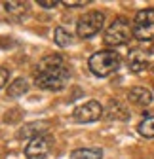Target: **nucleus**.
Returning <instances> with one entry per match:
<instances>
[{
	"mask_svg": "<svg viewBox=\"0 0 154 159\" xmlns=\"http://www.w3.org/2000/svg\"><path fill=\"white\" fill-rule=\"evenodd\" d=\"M107 117L108 119H128L129 117V112L118 101H110L108 110H107Z\"/></svg>",
	"mask_w": 154,
	"mask_h": 159,
	"instance_id": "nucleus-14",
	"label": "nucleus"
},
{
	"mask_svg": "<svg viewBox=\"0 0 154 159\" xmlns=\"http://www.w3.org/2000/svg\"><path fill=\"white\" fill-rule=\"evenodd\" d=\"M53 42L59 46V48H67V46L72 44V34L67 29H63V27H57L53 30Z\"/></svg>",
	"mask_w": 154,
	"mask_h": 159,
	"instance_id": "nucleus-15",
	"label": "nucleus"
},
{
	"mask_svg": "<svg viewBox=\"0 0 154 159\" xmlns=\"http://www.w3.org/2000/svg\"><path fill=\"white\" fill-rule=\"evenodd\" d=\"M51 146H53L51 136H48V134L36 136L32 140H29V144L25 146V157L27 159H48Z\"/></svg>",
	"mask_w": 154,
	"mask_h": 159,
	"instance_id": "nucleus-6",
	"label": "nucleus"
},
{
	"mask_svg": "<svg viewBox=\"0 0 154 159\" xmlns=\"http://www.w3.org/2000/svg\"><path fill=\"white\" fill-rule=\"evenodd\" d=\"M8 80H10V70L6 66H0V89L8 84Z\"/></svg>",
	"mask_w": 154,
	"mask_h": 159,
	"instance_id": "nucleus-17",
	"label": "nucleus"
},
{
	"mask_svg": "<svg viewBox=\"0 0 154 159\" xmlns=\"http://www.w3.org/2000/svg\"><path fill=\"white\" fill-rule=\"evenodd\" d=\"M57 4H59V2H55V0H53V2H51V0H38V6H42V8H55Z\"/></svg>",
	"mask_w": 154,
	"mask_h": 159,
	"instance_id": "nucleus-19",
	"label": "nucleus"
},
{
	"mask_svg": "<svg viewBox=\"0 0 154 159\" xmlns=\"http://www.w3.org/2000/svg\"><path fill=\"white\" fill-rule=\"evenodd\" d=\"M29 91V82L25 78H17L8 85V97L12 98H17V97H23L25 93Z\"/></svg>",
	"mask_w": 154,
	"mask_h": 159,
	"instance_id": "nucleus-12",
	"label": "nucleus"
},
{
	"mask_svg": "<svg viewBox=\"0 0 154 159\" xmlns=\"http://www.w3.org/2000/svg\"><path fill=\"white\" fill-rule=\"evenodd\" d=\"M61 4L67 6V8H80V6H86V4H89V2H88V0H84V2H82V0H78V2H72V0L69 2V0H63Z\"/></svg>",
	"mask_w": 154,
	"mask_h": 159,
	"instance_id": "nucleus-18",
	"label": "nucleus"
},
{
	"mask_svg": "<svg viewBox=\"0 0 154 159\" xmlns=\"http://www.w3.org/2000/svg\"><path fill=\"white\" fill-rule=\"evenodd\" d=\"M48 129H50V121H46V119H40V121H31V123L23 125L21 129L17 131V136L19 138H29V140H32V138H36V136L46 134Z\"/></svg>",
	"mask_w": 154,
	"mask_h": 159,
	"instance_id": "nucleus-10",
	"label": "nucleus"
},
{
	"mask_svg": "<svg viewBox=\"0 0 154 159\" xmlns=\"http://www.w3.org/2000/svg\"><path fill=\"white\" fill-rule=\"evenodd\" d=\"M120 65H122V57L118 55V51H112V49H101L97 53H93L88 61L91 74L99 78H107L114 74L120 68Z\"/></svg>",
	"mask_w": 154,
	"mask_h": 159,
	"instance_id": "nucleus-2",
	"label": "nucleus"
},
{
	"mask_svg": "<svg viewBox=\"0 0 154 159\" xmlns=\"http://www.w3.org/2000/svg\"><path fill=\"white\" fill-rule=\"evenodd\" d=\"M70 159H103V152L99 148H78L70 153Z\"/></svg>",
	"mask_w": 154,
	"mask_h": 159,
	"instance_id": "nucleus-13",
	"label": "nucleus"
},
{
	"mask_svg": "<svg viewBox=\"0 0 154 159\" xmlns=\"http://www.w3.org/2000/svg\"><path fill=\"white\" fill-rule=\"evenodd\" d=\"M103 25H105V13L103 11H97V10L88 11L76 23V34L80 38H91V36L99 34L103 30Z\"/></svg>",
	"mask_w": 154,
	"mask_h": 159,
	"instance_id": "nucleus-5",
	"label": "nucleus"
},
{
	"mask_svg": "<svg viewBox=\"0 0 154 159\" xmlns=\"http://www.w3.org/2000/svg\"><path fill=\"white\" fill-rule=\"evenodd\" d=\"M137 133L145 138H154V116H148L143 119L137 125Z\"/></svg>",
	"mask_w": 154,
	"mask_h": 159,
	"instance_id": "nucleus-16",
	"label": "nucleus"
},
{
	"mask_svg": "<svg viewBox=\"0 0 154 159\" xmlns=\"http://www.w3.org/2000/svg\"><path fill=\"white\" fill-rule=\"evenodd\" d=\"M0 10L4 11L6 19L12 21H21L29 11V2H19V0H8V2H0Z\"/></svg>",
	"mask_w": 154,
	"mask_h": 159,
	"instance_id": "nucleus-9",
	"label": "nucleus"
},
{
	"mask_svg": "<svg viewBox=\"0 0 154 159\" xmlns=\"http://www.w3.org/2000/svg\"><path fill=\"white\" fill-rule=\"evenodd\" d=\"M72 117L78 123H93V121H97V119L103 117V106L97 101H88V102L74 108Z\"/></svg>",
	"mask_w": 154,
	"mask_h": 159,
	"instance_id": "nucleus-7",
	"label": "nucleus"
},
{
	"mask_svg": "<svg viewBox=\"0 0 154 159\" xmlns=\"http://www.w3.org/2000/svg\"><path fill=\"white\" fill-rule=\"evenodd\" d=\"M148 51H150V55H152V57H154V44H152V46H150V49H148Z\"/></svg>",
	"mask_w": 154,
	"mask_h": 159,
	"instance_id": "nucleus-20",
	"label": "nucleus"
},
{
	"mask_svg": "<svg viewBox=\"0 0 154 159\" xmlns=\"http://www.w3.org/2000/svg\"><path fill=\"white\" fill-rule=\"evenodd\" d=\"M152 70H154V66H152Z\"/></svg>",
	"mask_w": 154,
	"mask_h": 159,
	"instance_id": "nucleus-21",
	"label": "nucleus"
},
{
	"mask_svg": "<svg viewBox=\"0 0 154 159\" xmlns=\"http://www.w3.org/2000/svg\"><path fill=\"white\" fill-rule=\"evenodd\" d=\"M154 66L152 65V55L150 51H145V49H131L128 53V68L131 72H135V74H141L145 72L147 68Z\"/></svg>",
	"mask_w": 154,
	"mask_h": 159,
	"instance_id": "nucleus-8",
	"label": "nucleus"
},
{
	"mask_svg": "<svg viewBox=\"0 0 154 159\" xmlns=\"http://www.w3.org/2000/svg\"><path fill=\"white\" fill-rule=\"evenodd\" d=\"M133 36V25L128 21L126 17H116L114 21L108 25V29L105 30V36H103V42L107 46H112V48H118V46H124L128 44Z\"/></svg>",
	"mask_w": 154,
	"mask_h": 159,
	"instance_id": "nucleus-3",
	"label": "nucleus"
},
{
	"mask_svg": "<svg viewBox=\"0 0 154 159\" xmlns=\"http://www.w3.org/2000/svg\"><path fill=\"white\" fill-rule=\"evenodd\" d=\"M70 80V72L63 63L61 55H46L44 59H40V63L36 65L34 70V82L40 89L46 91H61L69 85Z\"/></svg>",
	"mask_w": 154,
	"mask_h": 159,
	"instance_id": "nucleus-1",
	"label": "nucleus"
},
{
	"mask_svg": "<svg viewBox=\"0 0 154 159\" xmlns=\"http://www.w3.org/2000/svg\"><path fill=\"white\" fill-rule=\"evenodd\" d=\"M128 98H129V102H133L135 106H141V108H147L152 104L154 101V95L150 89L147 87H131L128 91Z\"/></svg>",
	"mask_w": 154,
	"mask_h": 159,
	"instance_id": "nucleus-11",
	"label": "nucleus"
},
{
	"mask_svg": "<svg viewBox=\"0 0 154 159\" xmlns=\"http://www.w3.org/2000/svg\"><path fill=\"white\" fill-rule=\"evenodd\" d=\"M133 36L139 42L154 40V8H145L137 11L133 19Z\"/></svg>",
	"mask_w": 154,
	"mask_h": 159,
	"instance_id": "nucleus-4",
	"label": "nucleus"
}]
</instances>
